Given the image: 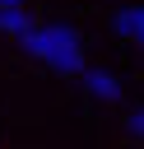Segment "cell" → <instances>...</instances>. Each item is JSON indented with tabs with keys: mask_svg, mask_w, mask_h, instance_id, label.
Segmentation results:
<instances>
[{
	"mask_svg": "<svg viewBox=\"0 0 144 149\" xmlns=\"http://www.w3.org/2000/svg\"><path fill=\"white\" fill-rule=\"evenodd\" d=\"M19 47L28 56H37L42 65H51L56 74H84V42L65 23H33L19 37Z\"/></svg>",
	"mask_w": 144,
	"mask_h": 149,
	"instance_id": "6da1fadb",
	"label": "cell"
},
{
	"mask_svg": "<svg viewBox=\"0 0 144 149\" xmlns=\"http://www.w3.org/2000/svg\"><path fill=\"white\" fill-rule=\"evenodd\" d=\"M84 84H88V93L93 98H102V102H116L121 98V84H116V74H107V70H93V65H84V74H79Z\"/></svg>",
	"mask_w": 144,
	"mask_h": 149,
	"instance_id": "7a4b0ae2",
	"label": "cell"
},
{
	"mask_svg": "<svg viewBox=\"0 0 144 149\" xmlns=\"http://www.w3.org/2000/svg\"><path fill=\"white\" fill-rule=\"evenodd\" d=\"M116 33L144 47V5H130V9H121V14H116Z\"/></svg>",
	"mask_w": 144,
	"mask_h": 149,
	"instance_id": "3957f363",
	"label": "cell"
},
{
	"mask_svg": "<svg viewBox=\"0 0 144 149\" xmlns=\"http://www.w3.org/2000/svg\"><path fill=\"white\" fill-rule=\"evenodd\" d=\"M33 28V14L28 9H0V33L5 37H23Z\"/></svg>",
	"mask_w": 144,
	"mask_h": 149,
	"instance_id": "277c9868",
	"label": "cell"
},
{
	"mask_svg": "<svg viewBox=\"0 0 144 149\" xmlns=\"http://www.w3.org/2000/svg\"><path fill=\"white\" fill-rule=\"evenodd\" d=\"M125 126H130V135H135V140H144V107H139V112H130V121H125Z\"/></svg>",
	"mask_w": 144,
	"mask_h": 149,
	"instance_id": "5b68a950",
	"label": "cell"
},
{
	"mask_svg": "<svg viewBox=\"0 0 144 149\" xmlns=\"http://www.w3.org/2000/svg\"><path fill=\"white\" fill-rule=\"evenodd\" d=\"M0 9H23V0H0Z\"/></svg>",
	"mask_w": 144,
	"mask_h": 149,
	"instance_id": "8992f818",
	"label": "cell"
}]
</instances>
